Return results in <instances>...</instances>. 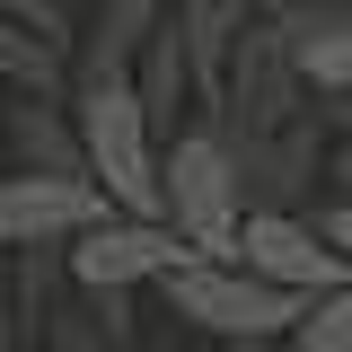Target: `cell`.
<instances>
[{
    "label": "cell",
    "mask_w": 352,
    "mask_h": 352,
    "mask_svg": "<svg viewBox=\"0 0 352 352\" xmlns=\"http://www.w3.org/2000/svg\"><path fill=\"white\" fill-rule=\"evenodd\" d=\"M71 132H80V176L106 194V212L159 220V132L124 80H71Z\"/></svg>",
    "instance_id": "obj_1"
},
{
    "label": "cell",
    "mask_w": 352,
    "mask_h": 352,
    "mask_svg": "<svg viewBox=\"0 0 352 352\" xmlns=\"http://www.w3.org/2000/svg\"><path fill=\"white\" fill-rule=\"evenodd\" d=\"M159 220L176 229V247L194 256H229L238 247V220H247V194H238V159L220 141L212 115L176 124L159 141Z\"/></svg>",
    "instance_id": "obj_2"
},
{
    "label": "cell",
    "mask_w": 352,
    "mask_h": 352,
    "mask_svg": "<svg viewBox=\"0 0 352 352\" xmlns=\"http://www.w3.org/2000/svg\"><path fill=\"white\" fill-rule=\"evenodd\" d=\"M150 291L168 300L176 335H212V344H238V335H282V326L300 317V300H291V291L256 282L247 264H229V256H185L168 282H150Z\"/></svg>",
    "instance_id": "obj_3"
},
{
    "label": "cell",
    "mask_w": 352,
    "mask_h": 352,
    "mask_svg": "<svg viewBox=\"0 0 352 352\" xmlns=\"http://www.w3.org/2000/svg\"><path fill=\"white\" fill-rule=\"evenodd\" d=\"M308 106V88L300 71H291V44H282V27L273 18H247L238 27V44H229V62H220V88H212V115L220 132H273V124H291Z\"/></svg>",
    "instance_id": "obj_4"
},
{
    "label": "cell",
    "mask_w": 352,
    "mask_h": 352,
    "mask_svg": "<svg viewBox=\"0 0 352 352\" xmlns=\"http://www.w3.org/2000/svg\"><path fill=\"white\" fill-rule=\"evenodd\" d=\"M194 247H176L168 220H132V212H106L97 229L62 238V282L71 291H150L168 282Z\"/></svg>",
    "instance_id": "obj_5"
},
{
    "label": "cell",
    "mask_w": 352,
    "mask_h": 352,
    "mask_svg": "<svg viewBox=\"0 0 352 352\" xmlns=\"http://www.w3.org/2000/svg\"><path fill=\"white\" fill-rule=\"evenodd\" d=\"M229 141V159H238V194H247V212H308L326 185H317V168H326V132H317V115H291V124L273 132H220Z\"/></svg>",
    "instance_id": "obj_6"
},
{
    "label": "cell",
    "mask_w": 352,
    "mask_h": 352,
    "mask_svg": "<svg viewBox=\"0 0 352 352\" xmlns=\"http://www.w3.org/2000/svg\"><path fill=\"white\" fill-rule=\"evenodd\" d=\"M229 264H247L256 282L291 291V300H317V291L352 282L344 256L317 238V220H308V212H247V220H238V247H229Z\"/></svg>",
    "instance_id": "obj_7"
},
{
    "label": "cell",
    "mask_w": 352,
    "mask_h": 352,
    "mask_svg": "<svg viewBox=\"0 0 352 352\" xmlns=\"http://www.w3.org/2000/svg\"><path fill=\"white\" fill-rule=\"evenodd\" d=\"M97 220H106V194L88 176H27V168L0 176V247H62Z\"/></svg>",
    "instance_id": "obj_8"
},
{
    "label": "cell",
    "mask_w": 352,
    "mask_h": 352,
    "mask_svg": "<svg viewBox=\"0 0 352 352\" xmlns=\"http://www.w3.org/2000/svg\"><path fill=\"white\" fill-rule=\"evenodd\" d=\"M273 27L291 44V71L308 97H352V0H308Z\"/></svg>",
    "instance_id": "obj_9"
},
{
    "label": "cell",
    "mask_w": 352,
    "mask_h": 352,
    "mask_svg": "<svg viewBox=\"0 0 352 352\" xmlns=\"http://www.w3.org/2000/svg\"><path fill=\"white\" fill-rule=\"evenodd\" d=\"M124 88L141 97V115H150V132H159V141H168L176 124H194V71H185V44H176V27H168V18H159L150 36L132 44Z\"/></svg>",
    "instance_id": "obj_10"
},
{
    "label": "cell",
    "mask_w": 352,
    "mask_h": 352,
    "mask_svg": "<svg viewBox=\"0 0 352 352\" xmlns=\"http://www.w3.org/2000/svg\"><path fill=\"white\" fill-rule=\"evenodd\" d=\"M247 18H256V0H168V27H176V44H185V71H194V115L212 106L220 62H229V44H238Z\"/></svg>",
    "instance_id": "obj_11"
},
{
    "label": "cell",
    "mask_w": 352,
    "mask_h": 352,
    "mask_svg": "<svg viewBox=\"0 0 352 352\" xmlns=\"http://www.w3.org/2000/svg\"><path fill=\"white\" fill-rule=\"evenodd\" d=\"M9 159L27 176H80V132L62 97H18L9 106Z\"/></svg>",
    "instance_id": "obj_12"
},
{
    "label": "cell",
    "mask_w": 352,
    "mask_h": 352,
    "mask_svg": "<svg viewBox=\"0 0 352 352\" xmlns=\"http://www.w3.org/2000/svg\"><path fill=\"white\" fill-rule=\"evenodd\" d=\"M0 88L9 97H71V44L0 18Z\"/></svg>",
    "instance_id": "obj_13"
},
{
    "label": "cell",
    "mask_w": 352,
    "mask_h": 352,
    "mask_svg": "<svg viewBox=\"0 0 352 352\" xmlns=\"http://www.w3.org/2000/svg\"><path fill=\"white\" fill-rule=\"evenodd\" d=\"M282 352H352V282L300 300V317L282 326Z\"/></svg>",
    "instance_id": "obj_14"
},
{
    "label": "cell",
    "mask_w": 352,
    "mask_h": 352,
    "mask_svg": "<svg viewBox=\"0 0 352 352\" xmlns=\"http://www.w3.org/2000/svg\"><path fill=\"white\" fill-rule=\"evenodd\" d=\"M0 18H18V27H36V36H53V44L80 36V9H71V0H0Z\"/></svg>",
    "instance_id": "obj_15"
},
{
    "label": "cell",
    "mask_w": 352,
    "mask_h": 352,
    "mask_svg": "<svg viewBox=\"0 0 352 352\" xmlns=\"http://www.w3.org/2000/svg\"><path fill=\"white\" fill-rule=\"evenodd\" d=\"M317 238H326V247H335V256H344V273H352V194H317Z\"/></svg>",
    "instance_id": "obj_16"
},
{
    "label": "cell",
    "mask_w": 352,
    "mask_h": 352,
    "mask_svg": "<svg viewBox=\"0 0 352 352\" xmlns=\"http://www.w3.org/2000/svg\"><path fill=\"white\" fill-rule=\"evenodd\" d=\"M317 185H326V194H352V132H335V141H326V168H317Z\"/></svg>",
    "instance_id": "obj_17"
},
{
    "label": "cell",
    "mask_w": 352,
    "mask_h": 352,
    "mask_svg": "<svg viewBox=\"0 0 352 352\" xmlns=\"http://www.w3.org/2000/svg\"><path fill=\"white\" fill-rule=\"evenodd\" d=\"M212 352H282V335H238V344H212Z\"/></svg>",
    "instance_id": "obj_18"
},
{
    "label": "cell",
    "mask_w": 352,
    "mask_h": 352,
    "mask_svg": "<svg viewBox=\"0 0 352 352\" xmlns=\"http://www.w3.org/2000/svg\"><path fill=\"white\" fill-rule=\"evenodd\" d=\"M132 352H185V335H141Z\"/></svg>",
    "instance_id": "obj_19"
},
{
    "label": "cell",
    "mask_w": 352,
    "mask_h": 352,
    "mask_svg": "<svg viewBox=\"0 0 352 352\" xmlns=\"http://www.w3.org/2000/svg\"><path fill=\"white\" fill-rule=\"evenodd\" d=\"M0 326H9V247H0Z\"/></svg>",
    "instance_id": "obj_20"
}]
</instances>
